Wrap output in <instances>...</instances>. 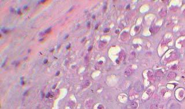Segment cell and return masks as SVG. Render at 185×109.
<instances>
[{
    "label": "cell",
    "mask_w": 185,
    "mask_h": 109,
    "mask_svg": "<svg viewBox=\"0 0 185 109\" xmlns=\"http://www.w3.org/2000/svg\"><path fill=\"white\" fill-rule=\"evenodd\" d=\"M59 74H60V71H58V72H57V74H56V76H58V75H59Z\"/></svg>",
    "instance_id": "277c9868"
},
{
    "label": "cell",
    "mask_w": 185,
    "mask_h": 109,
    "mask_svg": "<svg viewBox=\"0 0 185 109\" xmlns=\"http://www.w3.org/2000/svg\"><path fill=\"white\" fill-rule=\"evenodd\" d=\"M68 36H69V35H67V36H66L65 37V39H67V37H68Z\"/></svg>",
    "instance_id": "ba28073f"
},
{
    "label": "cell",
    "mask_w": 185,
    "mask_h": 109,
    "mask_svg": "<svg viewBox=\"0 0 185 109\" xmlns=\"http://www.w3.org/2000/svg\"><path fill=\"white\" fill-rule=\"evenodd\" d=\"M97 28H98V25H97V26H96V27H95V29H97Z\"/></svg>",
    "instance_id": "9c48e42d"
},
{
    "label": "cell",
    "mask_w": 185,
    "mask_h": 109,
    "mask_svg": "<svg viewBox=\"0 0 185 109\" xmlns=\"http://www.w3.org/2000/svg\"><path fill=\"white\" fill-rule=\"evenodd\" d=\"M176 99L179 101H182L185 98V90L184 88H178L175 93Z\"/></svg>",
    "instance_id": "6da1fadb"
},
{
    "label": "cell",
    "mask_w": 185,
    "mask_h": 109,
    "mask_svg": "<svg viewBox=\"0 0 185 109\" xmlns=\"http://www.w3.org/2000/svg\"><path fill=\"white\" fill-rule=\"evenodd\" d=\"M92 47H90V48H89V51H90V50H92Z\"/></svg>",
    "instance_id": "52a82bcc"
},
{
    "label": "cell",
    "mask_w": 185,
    "mask_h": 109,
    "mask_svg": "<svg viewBox=\"0 0 185 109\" xmlns=\"http://www.w3.org/2000/svg\"><path fill=\"white\" fill-rule=\"evenodd\" d=\"M51 31V28H49L48 29H47L46 30V32H45V33H49Z\"/></svg>",
    "instance_id": "7a4b0ae2"
},
{
    "label": "cell",
    "mask_w": 185,
    "mask_h": 109,
    "mask_svg": "<svg viewBox=\"0 0 185 109\" xmlns=\"http://www.w3.org/2000/svg\"><path fill=\"white\" fill-rule=\"evenodd\" d=\"M108 30H109V29H105V30H104V32H108Z\"/></svg>",
    "instance_id": "5b68a950"
},
{
    "label": "cell",
    "mask_w": 185,
    "mask_h": 109,
    "mask_svg": "<svg viewBox=\"0 0 185 109\" xmlns=\"http://www.w3.org/2000/svg\"><path fill=\"white\" fill-rule=\"evenodd\" d=\"M70 47H71V46H70V44L69 45H68L67 47V49L68 50L69 48H70Z\"/></svg>",
    "instance_id": "3957f363"
},
{
    "label": "cell",
    "mask_w": 185,
    "mask_h": 109,
    "mask_svg": "<svg viewBox=\"0 0 185 109\" xmlns=\"http://www.w3.org/2000/svg\"><path fill=\"white\" fill-rule=\"evenodd\" d=\"M47 62H48V60H45V61H44L43 63H44L45 64H46Z\"/></svg>",
    "instance_id": "8992f818"
}]
</instances>
